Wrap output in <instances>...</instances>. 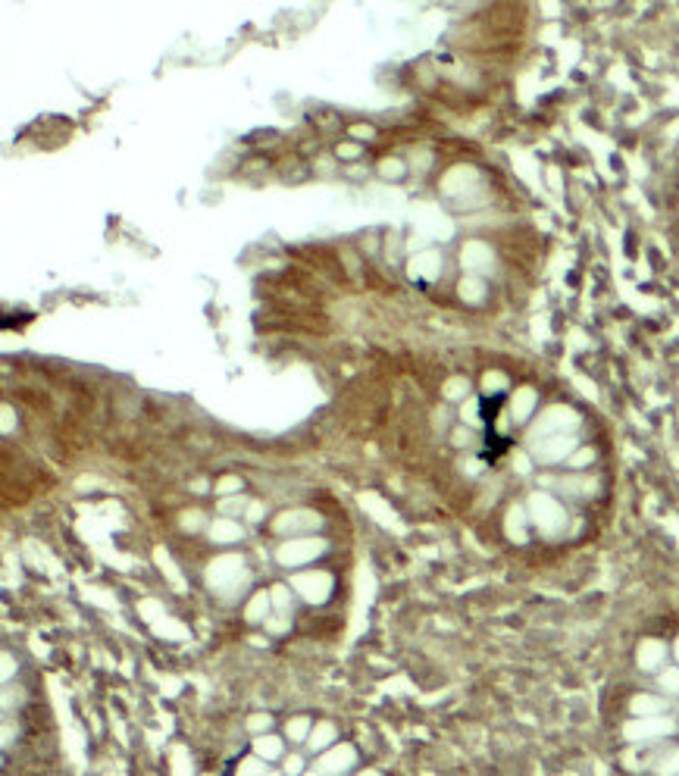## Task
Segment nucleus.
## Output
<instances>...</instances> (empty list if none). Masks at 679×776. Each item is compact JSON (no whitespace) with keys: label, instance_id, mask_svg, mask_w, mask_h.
Returning <instances> with one entry per match:
<instances>
[{"label":"nucleus","instance_id":"1","mask_svg":"<svg viewBox=\"0 0 679 776\" xmlns=\"http://www.w3.org/2000/svg\"><path fill=\"white\" fill-rule=\"evenodd\" d=\"M617 739V764L626 776H679V695H667L661 714L623 717Z\"/></svg>","mask_w":679,"mask_h":776},{"label":"nucleus","instance_id":"2","mask_svg":"<svg viewBox=\"0 0 679 776\" xmlns=\"http://www.w3.org/2000/svg\"><path fill=\"white\" fill-rule=\"evenodd\" d=\"M354 761H357L354 745H335L317 758V770L323 776H345L354 767Z\"/></svg>","mask_w":679,"mask_h":776},{"label":"nucleus","instance_id":"3","mask_svg":"<svg viewBox=\"0 0 679 776\" xmlns=\"http://www.w3.org/2000/svg\"><path fill=\"white\" fill-rule=\"evenodd\" d=\"M323 548L326 545L317 542V538H295V542H288V545L279 548V564H285V567H298V564L313 561Z\"/></svg>","mask_w":679,"mask_h":776},{"label":"nucleus","instance_id":"4","mask_svg":"<svg viewBox=\"0 0 679 776\" xmlns=\"http://www.w3.org/2000/svg\"><path fill=\"white\" fill-rule=\"evenodd\" d=\"M319 526V516H313V514H285V516H279L276 520V533H282V535H288V533H310V529H317Z\"/></svg>","mask_w":679,"mask_h":776},{"label":"nucleus","instance_id":"5","mask_svg":"<svg viewBox=\"0 0 679 776\" xmlns=\"http://www.w3.org/2000/svg\"><path fill=\"white\" fill-rule=\"evenodd\" d=\"M535 391L532 388H516V395L510 397V419L514 423H526V419L535 414Z\"/></svg>","mask_w":679,"mask_h":776},{"label":"nucleus","instance_id":"6","mask_svg":"<svg viewBox=\"0 0 679 776\" xmlns=\"http://www.w3.org/2000/svg\"><path fill=\"white\" fill-rule=\"evenodd\" d=\"M335 739H338V730H335V726L329 723V720H323V723H317V726L310 730L307 748H310V751H317V754H323V751H329V748H332Z\"/></svg>","mask_w":679,"mask_h":776},{"label":"nucleus","instance_id":"7","mask_svg":"<svg viewBox=\"0 0 679 776\" xmlns=\"http://www.w3.org/2000/svg\"><path fill=\"white\" fill-rule=\"evenodd\" d=\"M254 754H257V758H263L266 764H269V761H279V758H285V742L279 736H272V732L257 736L254 739Z\"/></svg>","mask_w":679,"mask_h":776},{"label":"nucleus","instance_id":"8","mask_svg":"<svg viewBox=\"0 0 679 776\" xmlns=\"http://www.w3.org/2000/svg\"><path fill=\"white\" fill-rule=\"evenodd\" d=\"M464 267H470V269H492V250H488L486 244H479V241L467 244V248H464Z\"/></svg>","mask_w":679,"mask_h":776},{"label":"nucleus","instance_id":"9","mask_svg":"<svg viewBox=\"0 0 679 776\" xmlns=\"http://www.w3.org/2000/svg\"><path fill=\"white\" fill-rule=\"evenodd\" d=\"M310 730H313L310 720L295 717V720H288V726H285V739H291V742H307V739H310Z\"/></svg>","mask_w":679,"mask_h":776},{"label":"nucleus","instance_id":"10","mask_svg":"<svg viewBox=\"0 0 679 776\" xmlns=\"http://www.w3.org/2000/svg\"><path fill=\"white\" fill-rule=\"evenodd\" d=\"M266 773H269V770H266V761L257 758V754L244 758L241 767H238V776H266Z\"/></svg>","mask_w":679,"mask_h":776},{"label":"nucleus","instance_id":"11","mask_svg":"<svg viewBox=\"0 0 679 776\" xmlns=\"http://www.w3.org/2000/svg\"><path fill=\"white\" fill-rule=\"evenodd\" d=\"M460 295H464L467 300H482L486 298V285L470 276V279H464V285H460Z\"/></svg>","mask_w":679,"mask_h":776},{"label":"nucleus","instance_id":"12","mask_svg":"<svg viewBox=\"0 0 679 776\" xmlns=\"http://www.w3.org/2000/svg\"><path fill=\"white\" fill-rule=\"evenodd\" d=\"M282 773L285 776H304L307 773L304 758H300V754H285V758H282Z\"/></svg>","mask_w":679,"mask_h":776},{"label":"nucleus","instance_id":"13","mask_svg":"<svg viewBox=\"0 0 679 776\" xmlns=\"http://www.w3.org/2000/svg\"><path fill=\"white\" fill-rule=\"evenodd\" d=\"M269 601L272 598L266 595V592H263V595H257L254 601H250V607H248V620H263L266 611H269Z\"/></svg>","mask_w":679,"mask_h":776},{"label":"nucleus","instance_id":"14","mask_svg":"<svg viewBox=\"0 0 679 776\" xmlns=\"http://www.w3.org/2000/svg\"><path fill=\"white\" fill-rule=\"evenodd\" d=\"M241 535V529L235 526V523H229V520H222V523H216L213 526V538H220V542H232V538Z\"/></svg>","mask_w":679,"mask_h":776},{"label":"nucleus","instance_id":"15","mask_svg":"<svg viewBox=\"0 0 679 776\" xmlns=\"http://www.w3.org/2000/svg\"><path fill=\"white\" fill-rule=\"evenodd\" d=\"M269 726H272V717L269 714H254L248 720V730L254 732V736H266L269 732Z\"/></svg>","mask_w":679,"mask_h":776},{"label":"nucleus","instance_id":"16","mask_svg":"<svg viewBox=\"0 0 679 776\" xmlns=\"http://www.w3.org/2000/svg\"><path fill=\"white\" fill-rule=\"evenodd\" d=\"M482 388H486L488 395H495V391H504V388H507V379H504V373H488L486 382H482Z\"/></svg>","mask_w":679,"mask_h":776},{"label":"nucleus","instance_id":"17","mask_svg":"<svg viewBox=\"0 0 679 776\" xmlns=\"http://www.w3.org/2000/svg\"><path fill=\"white\" fill-rule=\"evenodd\" d=\"M241 510H244V501L241 498H226V501H222V514H226V516H235V514H241Z\"/></svg>","mask_w":679,"mask_h":776},{"label":"nucleus","instance_id":"18","mask_svg":"<svg viewBox=\"0 0 679 776\" xmlns=\"http://www.w3.org/2000/svg\"><path fill=\"white\" fill-rule=\"evenodd\" d=\"M272 601H276V607L279 611H288V589H282V585H279V589H272V595H269Z\"/></svg>","mask_w":679,"mask_h":776},{"label":"nucleus","instance_id":"19","mask_svg":"<svg viewBox=\"0 0 679 776\" xmlns=\"http://www.w3.org/2000/svg\"><path fill=\"white\" fill-rule=\"evenodd\" d=\"M182 526L194 533L198 526H204V516H201V514H185V516H182Z\"/></svg>","mask_w":679,"mask_h":776},{"label":"nucleus","instance_id":"20","mask_svg":"<svg viewBox=\"0 0 679 776\" xmlns=\"http://www.w3.org/2000/svg\"><path fill=\"white\" fill-rule=\"evenodd\" d=\"M10 676H13V657L4 654V680H10Z\"/></svg>","mask_w":679,"mask_h":776},{"label":"nucleus","instance_id":"21","mask_svg":"<svg viewBox=\"0 0 679 776\" xmlns=\"http://www.w3.org/2000/svg\"><path fill=\"white\" fill-rule=\"evenodd\" d=\"M338 153H341V157H348V160H351V157H357V148H354V144H345V148H338Z\"/></svg>","mask_w":679,"mask_h":776},{"label":"nucleus","instance_id":"22","mask_svg":"<svg viewBox=\"0 0 679 776\" xmlns=\"http://www.w3.org/2000/svg\"><path fill=\"white\" fill-rule=\"evenodd\" d=\"M13 742V723H4V745Z\"/></svg>","mask_w":679,"mask_h":776},{"label":"nucleus","instance_id":"23","mask_svg":"<svg viewBox=\"0 0 679 776\" xmlns=\"http://www.w3.org/2000/svg\"><path fill=\"white\" fill-rule=\"evenodd\" d=\"M235 488H238V482H235V479H226V482L220 485V492H235Z\"/></svg>","mask_w":679,"mask_h":776},{"label":"nucleus","instance_id":"24","mask_svg":"<svg viewBox=\"0 0 679 776\" xmlns=\"http://www.w3.org/2000/svg\"><path fill=\"white\" fill-rule=\"evenodd\" d=\"M304 776H323V773H319V770H317V767H313V770H307Z\"/></svg>","mask_w":679,"mask_h":776},{"label":"nucleus","instance_id":"25","mask_svg":"<svg viewBox=\"0 0 679 776\" xmlns=\"http://www.w3.org/2000/svg\"><path fill=\"white\" fill-rule=\"evenodd\" d=\"M357 776H382V773H376V770H367V773H357Z\"/></svg>","mask_w":679,"mask_h":776},{"label":"nucleus","instance_id":"26","mask_svg":"<svg viewBox=\"0 0 679 776\" xmlns=\"http://www.w3.org/2000/svg\"><path fill=\"white\" fill-rule=\"evenodd\" d=\"M266 776H285V773H282V770H269V773H266Z\"/></svg>","mask_w":679,"mask_h":776}]
</instances>
